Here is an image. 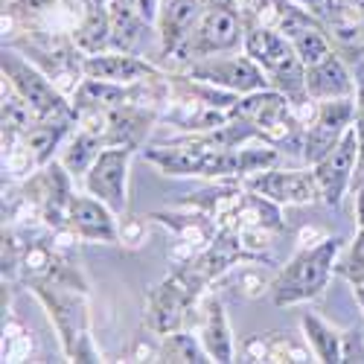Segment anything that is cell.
<instances>
[{"mask_svg":"<svg viewBox=\"0 0 364 364\" xmlns=\"http://www.w3.org/2000/svg\"><path fill=\"white\" fill-rule=\"evenodd\" d=\"M355 97H344V100H323L318 102V114L309 123L306 134H303V146H300V155L309 166H315L321 158H326L332 146H336L344 132L355 123Z\"/></svg>","mask_w":364,"mask_h":364,"instance_id":"8992f818","label":"cell"},{"mask_svg":"<svg viewBox=\"0 0 364 364\" xmlns=\"http://www.w3.org/2000/svg\"><path fill=\"white\" fill-rule=\"evenodd\" d=\"M248 190L259 193L262 198L274 204H315L321 201V187L315 169H262L254 172L248 181Z\"/></svg>","mask_w":364,"mask_h":364,"instance_id":"30bf717a","label":"cell"},{"mask_svg":"<svg viewBox=\"0 0 364 364\" xmlns=\"http://www.w3.org/2000/svg\"><path fill=\"white\" fill-rule=\"evenodd\" d=\"M341 361H364V344H361V336L353 329L344 336L341 341Z\"/></svg>","mask_w":364,"mask_h":364,"instance_id":"83f0119b","label":"cell"},{"mask_svg":"<svg viewBox=\"0 0 364 364\" xmlns=\"http://www.w3.org/2000/svg\"><path fill=\"white\" fill-rule=\"evenodd\" d=\"M68 129H70V119H38V123L23 134V146H26L29 161L36 166L53 164V155H55V149L62 146Z\"/></svg>","mask_w":364,"mask_h":364,"instance_id":"d6986e66","label":"cell"},{"mask_svg":"<svg viewBox=\"0 0 364 364\" xmlns=\"http://www.w3.org/2000/svg\"><path fill=\"white\" fill-rule=\"evenodd\" d=\"M341 248H344V239L329 236V239L318 242L315 248L300 251L280 271L274 286H271V300H274V306H294V303L318 297L326 289L332 271H336V259H338Z\"/></svg>","mask_w":364,"mask_h":364,"instance_id":"6da1fadb","label":"cell"},{"mask_svg":"<svg viewBox=\"0 0 364 364\" xmlns=\"http://www.w3.org/2000/svg\"><path fill=\"white\" fill-rule=\"evenodd\" d=\"M68 169L65 166H58V164H47L41 166V175L33 181V187L36 190V204L41 207V213H44V222L50 228H68V213H70V181H68Z\"/></svg>","mask_w":364,"mask_h":364,"instance_id":"9a60e30c","label":"cell"},{"mask_svg":"<svg viewBox=\"0 0 364 364\" xmlns=\"http://www.w3.org/2000/svg\"><path fill=\"white\" fill-rule=\"evenodd\" d=\"M102 137L97 132H79L70 137V143L65 146V155H62V166L70 172V175H87V169L94 166V161L100 158L102 151Z\"/></svg>","mask_w":364,"mask_h":364,"instance_id":"44dd1931","label":"cell"},{"mask_svg":"<svg viewBox=\"0 0 364 364\" xmlns=\"http://www.w3.org/2000/svg\"><path fill=\"white\" fill-rule=\"evenodd\" d=\"M341 274L353 283V286H364V225L358 228V236L353 242V248L347 254V259L338 265Z\"/></svg>","mask_w":364,"mask_h":364,"instance_id":"d4e9b609","label":"cell"},{"mask_svg":"<svg viewBox=\"0 0 364 364\" xmlns=\"http://www.w3.org/2000/svg\"><path fill=\"white\" fill-rule=\"evenodd\" d=\"M6 4H12V0H6Z\"/></svg>","mask_w":364,"mask_h":364,"instance_id":"d6a6232c","label":"cell"},{"mask_svg":"<svg viewBox=\"0 0 364 364\" xmlns=\"http://www.w3.org/2000/svg\"><path fill=\"white\" fill-rule=\"evenodd\" d=\"M306 94L315 102L355 97V76L338 50H332L321 62L306 68Z\"/></svg>","mask_w":364,"mask_h":364,"instance_id":"5bb4252c","label":"cell"},{"mask_svg":"<svg viewBox=\"0 0 364 364\" xmlns=\"http://www.w3.org/2000/svg\"><path fill=\"white\" fill-rule=\"evenodd\" d=\"M36 123H38V114L29 108L15 90L9 97H4V146H12L15 137H23Z\"/></svg>","mask_w":364,"mask_h":364,"instance_id":"cb8c5ba5","label":"cell"},{"mask_svg":"<svg viewBox=\"0 0 364 364\" xmlns=\"http://www.w3.org/2000/svg\"><path fill=\"white\" fill-rule=\"evenodd\" d=\"M204 15V0H166L158 15L161 29V55L181 58L184 47L190 44L196 26Z\"/></svg>","mask_w":364,"mask_h":364,"instance_id":"7c38bea8","label":"cell"},{"mask_svg":"<svg viewBox=\"0 0 364 364\" xmlns=\"http://www.w3.org/2000/svg\"><path fill=\"white\" fill-rule=\"evenodd\" d=\"M111 4L132 12V15H137L149 26L158 23V15H161V0H111Z\"/></svg>","mask_w":364,"mask_h":364,"instance_id":"484cf974","label":"cell"},{"mask_svg":"<svg viewBox=\"0 0 364 364\" xmlns=\"http://www.w3.org/2000/svg\"><path fill=\"white\" fill-rule=\"evenodd\" d=\"M134 149L129 146H105L100 158L85 175V187L90 196L105 201L114 213H126L129 207V164Z\"/></svg>","mask_w":364,"mask_h":364,"instance_id":"ba28073f","label":"cell"},{"mask_svg":"<svg viewBox=\"0 0 364 364\" xmlns=\"http://www.w3.org/2000/svg\"><path fill=\"white\" fill-rule=\"evenodd\" d=\"M355 222H358V228L364 225V181L355 187Z\"/></svg>","mask_w":364,"mask_h":364,"instance_id":"f546056e","label":"cell"},{"mask_svg":"<svg viewBox=\"0 0 364 364\" xmlns=\"http://www.w3.org/2000/svg\"><path fill=\"white\" fill-rule=\"evenodd\" d=\"M55 0H12L9 9L12 12H44V9H53Z\"/></svg>","mask_w":364,"mask_h":364,"instance_id":"f1b7e54d","label":"cell"},{"mask_svg":"<svg viewBox=\"0 0 364 364\" xmlns=\"http://www.w3.org/2000/svg\"><path fill=\"white\" fill-rule=\"evenodd\" d=\"M161 361L169 364H204V361H213L204 347L201 338L190 336V332H172L161 341Z\"/></svg>","mask_w":364,"mask_h":364,"instance_id":"7402d4cb","label":"cell"},{"mask_svg":"<svg viewBox=\"0 0 364 364\" xmlns=\"http://www.w3.org/2000/svg\"><path fill=\"white\" fill-rule=\"evenodd\" d=\"M73 41L87 55L111 50V9H105L102 0H87L85 21L76 26Z\"/></svg>","mask_w":364,"mask_h":364,"instance_id":"ac0fdd59","label":"cell"},{"mask_svg":"<svg viewBox=\"0 0 364 364\" xmlns=\"http://www.w3.org/2000/svg\"><path fill=\"white\" fill-rule=\"evenodd\" d=\"M82 73L87 79H102L114 85H140L146 79H164V73L149 65L146 58H137L126 50H114V53H94L82 62Z\"/></svg>","mask_w":364,"mask_h":364,"instance_id":"8fae6325","label":"cell"},{"mask_svg":"<svg viewBox=\"0 0 364 364\" xmlns=\"http://www.w3.org/2000/svg\"><path fill=\"white\" fill-rule=\"evenodd\" d=\"M187 76H193L198 82H210V85L225 87V90H233L239 97L268 87V76L262 73V68L251 55H239V53L198 58V62L190 65Z\"/></svg>","mask_w":364,"mask_h":364,"instance_id":"52a82bcc","label":"cell"},{"mask_svg":"<svg viewBox=\"0 0 364 364\" xmlns=\"http://www.w3.org/2000/svg\"><path fill=\"white\" fill-rule=\"evenodd\" d=\"M341 4L350 6L353 12H361V15H364V0H341Z\"/></svg>","mask_w":364,"mask_h":364,"instance_id":"4dcf8cb0","label":"cell"},{"mask_svg":"<svg viewBox=\"0 0 364 364\" xmlns=\"http://www.w3.org/2000/svg\"><path fill=\"white\" fill-rule=\"evenodd\" d=\"M242 44H245V26H242V12H236L233 0H204V15L178 62L193 65L198 58L236 53Z\"/></svg>","mask_w":364,"mask_h":364,"instance_id":"3957f363","label":"cell"},{"mask_svg":"<svg viewBox=\"0 0 364 364\" xmlns=\"http://www.w3.org/2000/svg\"><path fill=\"white\" fill-rule=\"evenodd\" d=\"M291 47L306 68L321 62L323 55H329L332 50H336V44H332L329 36H326V23H312V26L297 29V33L291 36Z\"/></svg>","mask_w":364,"mask_h":364,"instance_id":"603a6c76","label":"cell"},{"mask_svg":"<svg viewBox=\"0 0 364 364\" xmlns=\"http://www.w3.org/2000/svg\"><path fill=\"white\" fill-rule=\"evenodd\" d=\"M355 300H358V306L364 312V286H355Z\"/></svg>","mask_w":364,"mask_h":364,"instance_id":"1f68e13d","label":"cell"},{"mask_svg":"<svg viewBox=\"0 0 364 364\" xmlns=\"http://www.w3.org/2000/svg\"><path fill=\"white\" fill-rule=\"evenodd\" d=\"M117 213L100 201L97 196H76L70 198V213H68V228L87 242H117L119 230H117Z\"/></svg>","mask_w":364,"mask_h":364,"instance_id":"4fadbf2b","label":"cell"},{"mask_svg":"<svg viewBox=\"0 0 364 364\" xmlns=\"http://www.w3.org/2000/svg\"><path fill=\"white\" fill-rule=\"evenodd\" d=\"M0 70L4 79L12 85L15 94L38 114V119H76V108H70L65 102V97L58 94V87L36 68L29 65L26 58H21L15 50L0 53Z\"/></svg>","mask_w":364,"mask_h":364,"instance_id":"277c9868","label":"cell"},{"mask_svg":"<svg viewBox=\"0 0 364 364\" xmlns=\"http://www.w3.org/2000/svg\"><path fill=\"white\" fill-rule=\"evenodd\" d=\"M201 341L213 361H222V364L233 361V336H230V323L219 297L207 300L204 321H201Z\"/></svg>","mask_w":364,"mask_h":364,"instance_id":"e0dca14e","label":"cell"},{"mask_svg":"<svg viewBox=\"0 0 364 364\" xmlns=\"http://www.w3.org/2000/svg\"><path fill=\"white\" fill-rule=\"evenodd\" d=\"M38 294V300L47 306L50 321L58 329V338H62L65 355L70 361H100L94 344L87 336V306L82 294L76 297V291H70V286H62L55 280H33L29 283Z\"/></svg>","mask_w":364,"mask_h":364,"instance_id":"7a4b0ae2","label":"cell"},{"mask_svg":"<svg viewBox=\"0 0 364 364\" xmlns=\"http://www.w3.org/2000/svg\"><path fill=\"white\" fill-rule=\"evenodd\" d=\"M300 326H303V336H306V341H309V347H312L318 361H326V364L341 361V341H344V336L336 326H329L323 318H318L312 312L300 315Z\"/></svg>","mask_w":364,"mask_h":364,"instance_id":"ffe728a7","label":"cell"},{"mask_svg":"<svg viewBox=\"0 0 364 364\" xmlns=\"http://www.w3.org/2000/svg\"><path fill=\"white\" fill-rule=\"evenodd\" d=\"M294 4H300L303 9H309L312 15H318L323 23H329L332 18L338 15V9L344 6L341 0H294Z\"/></svg>","mask_w":364,"mask_h":364,"instance_id":"4316f807","label":"cell"},{"mask_svg":"<svg viewBox=\"0 0 364 364\" xmlns=\"http://www.w3.org/2000/svg\"><path fill=\"white\" fill-rule=\"evenodd\" d=\"M358 155H361V137L355 123L344 132V137L332 146V151L326 158H321L312 169L318 178V187H321V201L326 207H338L347 187L353 184V175L358 166Z\"/></svg>","mask_w":364,"mask_h":364,"instance_id":"9c48e42d","label":"cell"},{"mask_svg":"<svg viewBox=\"0 0 364 364\" xmlns=\"http://www.w3.org/2000/svg\"><path fill=\"white\" fill-rule=\"evenodd\" d=\"M228 114L251 123L257 129L259 140H265L268 146H274L280 140L294 143V137L300 134V123L291 114V100L286 94H280V90H274V87H262V90H254V94H242Z\"/></svg>","mask_w":364,"mask_h":364,"instance_id":"5b68a950","label":"cell"},{"mask_svg":"<svg viewBox=\"0 0 364 364\" xmlns=\"http://www.w3.org/2000/svg\"><path fill=\"white\" fill-rule=\"evenodd\" d=\"M245 55H251L254 62L262 68V73H274L280 65H286L289 58H294V47L291 38H286L280 29H271L262 23H251L245 26V44H242Z\"/></svg>","mask_w":364,"mask_h":364,"instance_id":"2e32d148","label":"cell"}]
</instances>
